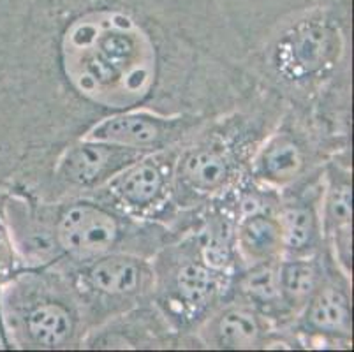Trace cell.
<instances>
[{
    "label": "cell",
    "mask_w": 354,
    "mask_h": 352,
    "mask_svg": "<svg viewBox=\"0 0 354 352\" xmlns=\"http://www.w3.org/2000/svg\"><path fill=\"white\" fill-rule=\"evenodd\" d=\"M118 237V225L108 212L94 205H76L60 219V243L80 257L104 254Z\"/></svg>",
    "instance_id": "obj_1"
},
{
    "label": "cell",
    "mask_w": 354,
    "mask_h": 352,
    "mask_svg": "<svg viewBox=\"0 0 354 352\" xmlns=\"http://www.w3.org/2000/svg\"><path fill=\"white\" fill-rule=\"evenodd\" d=\"M138 159L140 154L136 148L86 140L67 150L60 163V173L71 183L90 185Z\"/></svg>",
    "instance_id": "obj_2"
},
{
    "label": "cell",
    "mask_w": 354,
    "mask_h": 352,
    "mask_svg": "<svg viewBox=\"0 0 354 352\" xmlns=\"http://www.w3.org/2000/svg\"><path fill=\"white\" fill-rule=\"evenodd\" d=\"M160 136L162 131L159 120L143 113H125L106 118L95 125L88 134V140L140 150L156 143Z\"/></svg>",
    "instance_id": "obj_3"
},
{
    "label": "cell",
    "mask_w": 354,
    "mask_h": 352,
    "mask_svg": "<svg viewBox=\"0 0 354 352\" xmlns=\"http://www.w3.org/2000/svg\"><path fill=\"white\" fill-rule=\"evenodd\" d=\"M333 30L324 21H307L296 28L288 44L291 62L301 73L317 71L331 50Z\"/></svg>",
    "instance_id": "obj_4"
},
{
    "label": "cell",
    "mask_w": 354,
    "mask_h": 352,
    "mask_svg": "<svg viewBox=\"0 0 354 352\" xmlns=\"http://www.w3.org/2000/svg\"><path fill=\"white\" fill-rule=\"evenodd\" d=\"M95 289L106 295H129L140 286L141 270L136 261L124 256H111L97 261L88 273Z\"/></svg>",
    "instance_id": "obj_5"
},
{
    "label": "cell",
    "mask_w": 354,
    "mask_h": 352,
    "mask_svg": "<svg viewBox=\"0 0 354 352\" xmlns=\"http://www.w3.org/2000/svg\"><path fill=\"white\" fill-rule=\"evenodd\" d=\"M162 173L156 164L138 163L115 182V192L133 206L150 205L162 190Z\"/></svg>",
    "instance_id": "obj_6"
},
{
    "label": "cell",
    "mask_w": 354,
    "mask_h": 352,
    "mask_svg": "<svg viewBox=\"0 0 354 352\" xmlns=\"http://www.w3.org/2000/svg\"><path fill=\"white\" fill-rule=\"evenodd\" d=\"M27 326L28 333L37 344L55 347L69 337L73 321L64 306L57 305V303H46V305L32 310Z\"/></svg>",
    "instance_id": "obj_7"
},
{
    "label": "cell",
    "mask_w": 354,
    "mask_h": 352,
    "mask_svg": "<svg viewBox=\"0 0 354 352\" xmlns=\"http://www.w3.org/2000/svg\"><path fill=\"white\" fill-rule=\"evenodd\" d=\"M301 163L304 159H301L300 148L292 141L282 138L265 148L257 160V166H259V173L265 178L273 180V182H286L298 174Z\"/></svg>",
    "instance_id": "obj_8"
},
{
    "label": "cell",
    "mask_w": 354,
    "mask_h": 352,
    "mask_svg": "<svg viewBox=\"0 0 354 352\" xmlns=\"http://www.w3.org/2000/svg\"><path fill=\"white\" fill-rule=\"evenodd\" d=\"M240 243L243 250L252 257H268L281 247L279 222L266 215H250L241 224Z\"/></svg>",
    "instance_id": "obj_9"
},
{
    "label": "cell",
    "mask_w": 354,
    "mask_h": 352,
    "mask_svg": "<svg viewBox=\"0 0 354 352\" xmlns=\"http://www.w3.org/2000/svg\"><path fill=\"white\" fill-rule=\"evenodd\" d=\"M227 174L226 160L210 150L192 151L183 160V176L196 189L210 190L221 185Z\"/></svg>",
    "instance_id": "obj_10"
},
{
    "label": "cell",
    "mask_w": 354,
    "mask_h": 352,
    "mask_svg": "<svg viewBox=\"0 0 354 352\" xmlns=\"http://www.w3.org/2000/svg\"><path fill=\"white\" fill-rule=\"evenodd\" d=\"M310 322L321 329L337 331L349 322V303L342 290L326 287L319 290L310 305Z\"/></svg>",
    "instance_id": "obj_11"
},
{
    "label": "cell",
    "mask_w": 354,
    "mask_h": 352,
    "mask_svg": "<svg viewBox=\"0 0 354 352\" xmlns=\"http://www.w3.org/2000/svg\"><path fill=\"white\" fill-rule=\"evenodd\" d=\"M218 337L226 347L247 349L256 344L259 324L256 315L247 310H230L218 322Z\"/></svg>",
    "instance_id": "obj_12"
},
{
    "label": "cell",
    "mask_w": 354,
    "mask_h": 352,
    "mask_svg": "<svg viewBox=\"0 0 354 352\" xmlns=\"http://www.w3.org/2000/svg\"><path fill=\"white\" fill-rule=\"evenodd\" d=\"M279 229H281V245H284L289 250H301L314 240V213L301 206L286 210L279 221Z\"/></svg>",
    "instance_id": "obj_13"
},
{
    "label": "cell",
    "mask_w": 354,
    "mask_h": 352,
    "mask_svg": "<svg viewBox=\"0 0 354 352\" xmlns=\"http://www.w3.org/2000/svg\"><path fill=\"white\" fill-rule=\"evenodd\" d=\"M279 282L281 295H284L289 302H304L315 287V270L305 261H291L282 264L279 270Z\"/></svg>",
    "instance_id": "obj_14"
},
{
    "label": "cell",
    "mask_w": 354,
    "mask_h": 352,
    "mask_svg": "<svg viewBox=\"0 0 354 352\" xmlns=\"http://www.w3.org/2000/svg\"><path fill=\"white\" fill-rule=\"evenodd\" d=\"M180 295L189 305H205L215 290V279L208 268L201 264H187L178 273Z\"/></svg>",
    "instance_id": "obj_15"
},
{
    "label": "cell",
    "mask_w": 354,
    "mask_h": 352,
    "mask_svg": "<svg viewBox=\"0 0 354 352\" xmlns=\"http://www.w3.org/2000/svg\"><path fill=\"white\" fill-rule=\"evenodd\" d=\"M243 290L250 298L261 303L275 302L281 298V282H279V270L273 266H259L243 279Z\"/></svg>",
    "instance_id": "obj_16"
},
{
    "label": "cell",
    "mask_w": 354,
    "mask_h": 352,
    "mask_svg": "<svg viewBox=\"0 0 354 352\" xmlns=\"http://www.w3.org/2000/svg\"><path fill=\"white\" fill-rule=\"evenodd\" d=\"M351 187L347 183L335 187L328 198V221L344 234L351 228Z\"/></svg>",
    "instance_id": "obj_17"
}]
</instances>
